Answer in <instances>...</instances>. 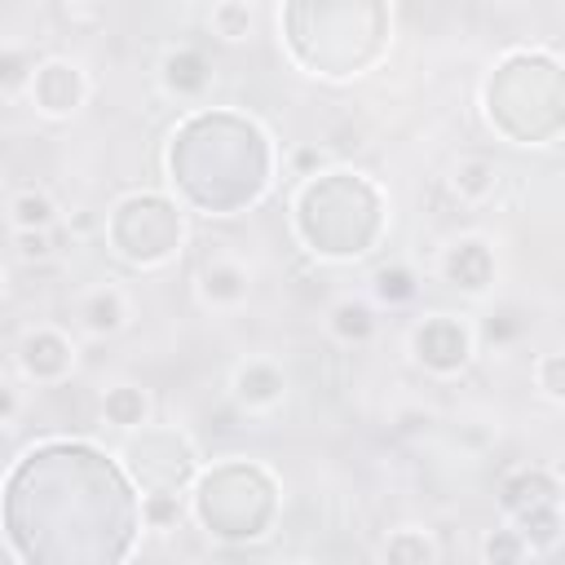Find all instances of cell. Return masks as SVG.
<instances>
[{"label":"cell","mask_w":565,"mask_h":565,"mask_svg":"<svg viewBox=\"0 0 565 565\" xmlns=\"http://www.w3.org/2000/svg\"><path fill=\"white\" fill-rule=\"evenodd\" d=\"M71 313H75V327L84 335L110 340V335H119L132 322V300H128V291L119 282H97V287H88V291L75 296Z\"/></svg>","instance_id":"obj_4"},{"label":"cell","mask_w":565,"mask_h":565,"mask_svg":"<svg viewBox=\"0 0 565 565\" xmlns=\"http://www.w3.org/2000/svg\"><path fill=\"white\" fill-rule=\"evenodd\" d=\"M287 565H305V561H287Z\"/></svg>","instance_id":"obj_25"},{"label":"cell","mask_w":565,"mask_h":565,"mask_svg":"<svg viewBox=\"0 0 565 565\" xmlns=\"http://www.w3.org/2000/svg\"><path fill=\"white\" fill-rule=\"evenodd\" d=\"M534 384H539V393L556 406V402H565V358L561 353H543L539 362H534Z\"/></svg>","instance_id":"obj_21"},{"label":"cell","mask_w":565,"mask_h":565,"mask_svg":"<svg viewBox=\"0 0 565 565\" xmlns=\"http://www.w3.org/2000/svg\"><path fill=\"white\" fill-rule=\"evenodd\" d=\"M26 88H31L35 110L49 115V119H71L88 102V75L71 57H44L31 71V84Z\"/></svg>","instance_id":"obj_2"},{"label":"cell","mask_w":565,"mask_h":565,"mask_svg":"<svg viewBox=\"0 0 565 565\" xmlns=\"http://www.w3.org/2000/svg\"><path fill=\"white\" fill-rule=\"evenodd\" d=\"M212 79H216V71H212L207 53L194 49V44H177L159 57V84L177 102H199L212 88Z\"/></svg>","instance_id":"obj_7"},{"label":"cell","mask_w":565,"mask_h":565,"mask_svg":"<svg viewBox=\"0 0 565 565\" xmlns=\"http://www.w3.org/2000/svg\"><path fill=\"white\" fill-rule=\"evenodd\" d=\"M13 252L26 265H44L57 256V238H53V230H13Z\"/></svg>","instance_id":"obj_20"},{"label":"cell","mask_w":565,"mask_h":565,"mask_svg":"<svg viewBox=\"0 0 565 565\" xmlns=\"http://www.w3.org/2000/svg\"><path fill=\"white\" fill-rule=\"evenodd\" d=\"M494 185H499V168H494L490 159H481V154L455 159V168H450V190L459 194V203H486V199L494 194Z\"/></svg>","instance_id":"obj_13"},{"label":"cell","mask_w":565,"mask_h":565,"mask_svg":"<svg viewBox=\"0 0 565 565\" xmlns=\"http://www.w3.org/2000/svg\"><path fill=\"white\" fill-rule=\"evenodd\" d=\"M441 278L468 296H486L494 282V256L486 238H455L441 252Z\"/></svg>","instance_id":"obj_8"},{"label":"cell","mask_w":565,"mask_h":565,"mask_svg":"<svg viewBox=\"0 0 565 565\" xmlns=\"http://www.w3.org/2000/svg\"><path fill=\"white\" fill-rule=\"evenodd\" d=\"M230 397L247 411V415H265L274 406H282L287 397V371L274 358H247L230 371Z\"/></svg>","instance_id":"obj_5"},{"label":"cell","mask_w":565,"mask_h":565,"mask_svg":"<svg viewBox=\"0 0 565 565\" xmlns=\"http://www.w3.org/2000/svg\"><path fill=\"white\" fill-rule=\"evenodd\" d=\"M512 521H516V534L525 539L530 556H547V552H556V543H561V508H556V503L516 512Z\"/></svg>","instance_id":"obj_14"},{"label":"cell","mask_w":565,"mask_h":565,"mask_svg":"<svg viewBox=\"0 0 565 565\" xmlns=\"http://www.w3.org/2000/svg\"><path fill=\"white\" fill-rule=\"evenodd\" d=\"M141 521L154 530V534H168L177 521H181V494H141Z\"/></svg>","instance_id":"obj_19"},{"label":"cell","mask_w":565,"mask_h":565,"mask_svg":"<svg viewBox=\"0 0 565 565\" xmlns=\"http://www.w3.org/2000/svg\"><path fill=\"white\" fill-rule=\"evenodd\" d=\"M4 212H9V225L13 230H57V199L49 194V190H40V185H22V190H13L9 194V203H4Z\"/></svg>","instance_id":"obj_12"},{"label":"cell","mask_w":565,"mask_h":565,"mask_svg":"<svg viewBox=\"0 0 565 565\" xmlns=\"http://www.w3.org/2000/svg\"><path fill=\"white\" fill-rule=\"evenodd\" d=\"M62 18H66V22H106V13H102V9H75V4H71V9H62Z\"/></svg>","instance_id":"obj_24"},{"label":"cell","mask_w":565,"mask_h":565,"mask_svg":"<svg viewBox=\"0 0 565 565\" xmlns=\"http://www.w3.org/2000/svg\"><path fill=\"white\" fill-rule=\"evenodd\" d=\"M525 556H530V547L516 534V525H494L481 539V565H525Z\"/></svg>","instance_id":"obj_18"},{"label":"cell","mask_w":565,"mask_h":565,"mask_svg":"<svg viewBox=\"0 0 565 565\" xmlns=\"http://www.w3.org/2000/svg\"><path fill=\"white\" fill-rule=\"evenodd\" d=\"M18 411H22V393L13 388V380H0V424H13Z\"/></svg>","instance_id":"obj_23"},{"label":"cell","mask_w":565,"mask_h":565,"mask_svg":"<svg viewBox=\"0 0 565 565\" xmlns=\"http://www.w3.org/2000/svg\"><path fill=\"white\" fill-rule=\"evenodd\" d=\"M380 556H384V565H437V543H433L428 530L402 525V530H393L384 539Z\"/></svg>","instance_id":"obj_15"},{"label":"cell","mask_w":565,"mask_h":565,"mask_svg":"<svg viewBox=\"0 0 565 565\" xmlns=\"http://www.w3.org/2000/svg\"><path fill=\"white\" fill-rule=\"evenodd\" d=\"M556 490H561V486H556V477H552L547 468H521V472H512V477L503 481L499 503H503V512H508V516H516V512H530V508L556 503V499H561Z\"/></svg>","instance_id":"obj_10"},{"label":"cell","mask_w":565,"mask_h":565,"mask_svg":"<svg viewBox=\"0 0 565 565\" xmlns=\"http://www.w3.org/2000/svg\"><path fill=\"white\" fill-rule=\"evenodd\" d=\"M415 291H419V278H415V269L402 265V260H388V265H380V269L371 274V296H375L380 305H388V309L411 305Z\"/></svg>","instance_id":"obj_16"},{"label":"cell","mask_w":565,"mask_h":565,"mask_svg":"<svg viewBox=\"0 0 565 565\" xmlns=\"http://www.w3.org/2000/svg\"><path fill=\"white\" fill-rule=\"evenodd\" d=\"M194 291L207 309L216 313H234L247 305L252 296V269L238 260V256H212L199 265V278H194Z\"/></svg>","instance_id":"obj_6"},{"label":"cell","mask_w":565,"mask_h":565,"mask_svg":"<svg viewBox=\"0 0 565 565\" xmlns=\"http://www.w3.org/2000/svg\"><path fill=\"white\" fill-rule=\"evenodd\" d=\"M31 57L18 53V49H0V93H13L22 84H31Z\"/></svg>","instance_id":"obj_22"},{"label":"cell","mask_w":565,"mask_h":565,"mask_svg":"<svg viewBox=\"0 0 565 565\" xmlns=\"http://www.w3.org/2000/svg\"><path fill=\"white\" fill-rule=\"evenodd\" d=\"M411 353L433 375H455L472 358V331L450 313H428L411 327Z\"/></svg>","instance_id":"obj_1"},{"label":"cell","mask_w":565,"mask_h":565,"mask_svg":"<svg viewBox=\"0 0 565 565\" xmlns=\"http://www.w3.org/2000/svg\"><path fill=\"white\" fill-rule=\"evenodd\" d=\"M252 22H256V9L243 4V0H221V4L207 9V26L225 44H243L252 35Z\"/></svg>","instance_id":"obj_17"},{"label":"cell","mask_w":565,"mask_h":565,"mask_svg":"<svg viewBox=\"0 0 565 565\" xmlns=\"http://www.w3.org/2000/svg\"><path fill=\"white\" fill-rule=\"evenodd\" d=\"M18 366L35 384H57L75 371V340L57 327H31L18 340Z\"/></svg>","instance_id":"obj_3"},{"label":"cell","mask_w":565,"mask_h":565,"mask_svg":"<svg viewBox=\"0 0 565 565\" xmlns=\"http://www.w3.org/2000/svg\"><path fill=\"white\" fill-rule=\"evenodd\" d=\"M150 393L132 380H119L110 388H102V419L119 433H132V428H146L150 424Z\"/></svg>","instance_id":"obj_9"},{"label":"cell","mask_w":565,"mask_h":565,"mask_svg":"<svg viewBox=\"0 0 565 565\" xmlns=\"http://www.w3.org/2000/svg\"><path fill=\"white\" fill-rule=\"evenodd\" d=\"M380 327V313L371 300L362 296H340L327 305V331L340 340V344H366Z\"/></svg>","instance_id":"obj_11"}]
</instances>
